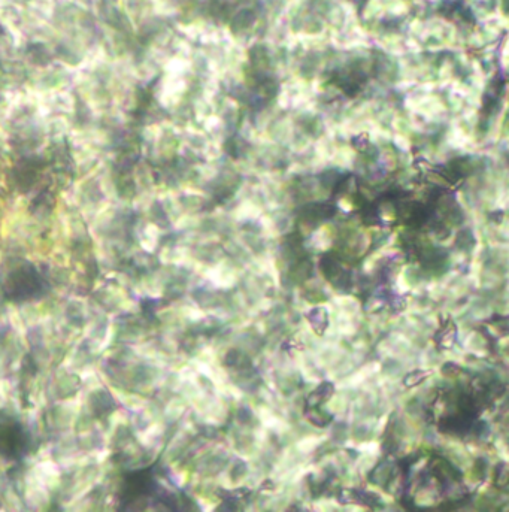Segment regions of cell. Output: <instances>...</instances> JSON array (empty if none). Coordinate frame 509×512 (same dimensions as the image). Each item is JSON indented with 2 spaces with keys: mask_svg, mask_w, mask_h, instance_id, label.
<instances>
[{
  "mask_svg": "<svg viewBox=\"0 0 509 512\" xmlns=\"http://www.w3.org/2000/svg\"><path fill=\"white\" fill-rule=\"evenodd\" d=\"M26 448V430L12 418L0 415V454L17 459L18 456H23Z\"/></svg>",
  "mask_w": 509,
  "mask_h": 512,
  "instance_id": "6da1fadb",
  "label": "cell"
}]
</instances>
